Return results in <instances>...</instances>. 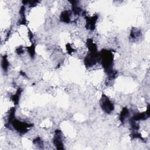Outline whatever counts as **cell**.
I'll use <instances>...</instances> for the list:
<instances>
[{
  "label": "cell",
  "mask_w": 150,
  "mask_h": 150,
  "mask_svg": "<svg viewBox=\"0 0 150 150\" xmlns=\"http://www.w3.org/2000/svg\"><path fill=\"white\" fill-rule=\"evenodd\" d=\"M53 143L57 149H64L63 144L62 142V139L61 136V132L60 131H56V135L53 139Z\"/></svg>",
  "instance_id": "3"
},
{
  "label": "cell",
  "mask_w": 150,
  "mask_h": 150,
  "mask_svg": "<svg viewBox=\"0 0 150 150\" xmlns=\"http://www.w3.org/2000/svg\"><path fill=\"white\" fill-rule=\"evenodd\" d=\"M129 115V111L127 108H124L120 114V120L121 122H124L125 119L127 118V117Z\"/></svg>",
  "instance_id": "5"
},
{
  "label": "cell",
  "mask_w": 150,
  "mask_h": 150,
  "mask_svg": "<svg viewBox=\"0 0 150 150\" xmlns=\"http://www.w3.org/2000/svg\"><path fill=\"white\" fill-rule=\"evenodd\" d=\"M60 19L64 22L69 23L70 21V15L69 11H66L63 12L60 15Z\"/></svg>",
  "instance_id": "4"
},
{
  "label": "cell",
  "mask_w": 150,
  "mask_h": 150,
  "mask_svg": "<svg viewBox=\"0 0 150 150\" xmlns=\"http://www.w3.org/2000/svg\"><path fill=\"white\" fill-rule=\"evenodd\" d=\"M12 125L13 128L18 132L21 133H24L26 132L28 129L32 125L29 124L23 121H20L16 120H13L12 121Z\"/></svg>",
  "instance_id": "2"
},
{
  "label": "cell",
  "mask_w": 150,
  "mask_h": 150,
  "mask_svg": "<svg viewBox=\"0 0 150 150\" xmlns=\"http://www.w3.org/2000/svg\"><path fill=\"white\" fill-rule=\"evenodd\" d=\"M2 67L4 69V70L6 71L8 67H9V62L6 59V56H4L2 60V63H1Z\"/></svg>",
  "instance_id": "6"
},
{
  "label": "cell",
  "mask_w": 150,
  "mask_h": 150,
  "mask_svg": "<svg viewBox=\"0 0 150 150\" xmlns=\"http://www.w3.org/2000/svg\"><path fill=\"white\" fill-rule=\"evenodd\" d=\"M100 104L103 111L107 113H110L114 110L113 104L105 95H104V96L101 98Z\"/></svg>",
  "instance_id": "1"
}]
</instances>
